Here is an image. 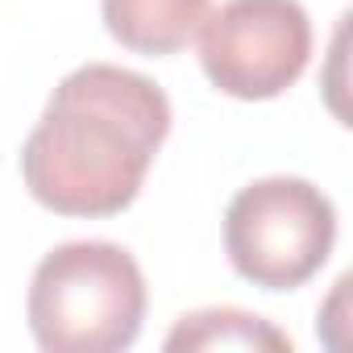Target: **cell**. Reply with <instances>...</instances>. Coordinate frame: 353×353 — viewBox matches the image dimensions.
I'll return each instance as SVG.
<instances>
[{"instance_id":"3957f363","label":"cell","mask_w":353,"mask_h":353,"mask_svg":"<svg viewBox=\"0 0 353 353\" xmlns=\"http://www.w3.org/2000/svg\"><path fill=\"white\" fill-rule=\"evenodd\" d=\"M336 241L332 200L291 174L241 188L225 212V250L233 270L262 291H295L328 262Z\"/></svg>"},{"instance_id":"8992f818","label":"cell","mask_w":353,"mask_h":353,"mask_svg":"<svg viewBox=\"0 0 353 353\" xmlns=\"http://www.w3.org/2000/svg\"><path fill=\"white\" fill-rule=\"evenodd\" d=\"M170 353L183 349H270V353H291V336L279 332L270 320L241 312V307H208V312H192L179 316V324L166 336Z\"/></svg>"},{"instance_id":"277c9868","label":"cell","mask_w":353,"mask_h":353,"mask_svg":"<svg viewBox=\"0 0 353 353\" xmlns=\"http://www.w3.org/2000/svg\"><path fill=\"white\" fill-rule=\"evenodd\" d=\"M307 59L312 21L299 0H225L200 26L204 75L237 100L283 96Z\"/></svg>"},{"instance_id":"7a4b0ae2","label":"cell","mask_w":353,"mask_h":353,"mask_svg":"<svg viewBox=\"0 0 353 353\" xmlns=\"http://www.w3.org/2000/svg\"><path fill=\"white\" fill-rule=\"evenodd\" d=\"M26 312L46 353H121L141 332L145 279L112 241H67L38 262Z\"/></svg>"},{"instance_id":"6da1fadb","label":"cell","mask_w":353,"mask_h":353,"mask_svg":"<svg viewBox=\"0 0 353 353\" xmlns=\"http://www.w3.org/2000/svg\"><path fill=\"white\" fill-rule=\"evenodd\" d=\"M170 133L166 92L125 67L88 63L46 100L21 145L30 196L59 216L125 212Z\"/></svg>"},{"instance_id":"5b68a950","label":"cell","mask_w":353,"mask_h":353,"mask_svg":"<svg viewBox=\"0 0 353 353\" xmlns=\"http://www.w3.org/2000/svg\"><path fill=\"white\" fill-rule=\"evenodd\" d=\"M108 34L133 54H179L200 38L212 0H100Z\"/></svg>"}]
</instances>
